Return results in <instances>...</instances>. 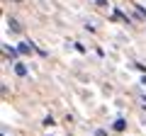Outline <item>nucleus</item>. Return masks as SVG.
Instances as JSON below:
<instances>
[{
    "mask_svg": "<svg viewBox=\"0 0 146 136\" xmlns=\"http://www.w3.org/2000/svg\"><path fill=\"white\" fill-rule=\"evenodd\" d=\"M7 24H10V29H12V32H22L20 22H17V20H12V17H10V20H7Z\"/></svg>",
    "mask_w": 146,
    "mask_h": 136,
    "instance_id": "obj_4",
    "label": "nucleus"
},
{
    "mask_svg": "<svg viewBox=\"0 0 146 136\" xmlns=\"http://www.w3.org/2000/svg\"><path fill=\"white\" fill-rule=\"evenodd\" d=\"M112 126H115V131H124L127 129V121L124 119H115V124H112Z\"/></svg>",
    "mask_w": 146,
    "mask_h": 136,
    "instance_id": "obj_3",
    "label": "nucleus"
},
{
    "mask_svg": "<svg viewBox=\"0 0 146 136\" xmlns=\"http://www.w3.org/2000/svg\"><path fill=\"white\" fill-rule=\"evenodd\" d=\"M95 136H107V134H105V131L100 129V131H95Z\"/></svg>",
    "mask_w": 146,
    "mask_h": 136,
    "instance_id": "obj_6",
    "label": "nucleus"
},
{
    "mask_svg": "<svg viewBox=\"0 0 146 136\" xmlns=\"http://www.w3.org/2000/svg\"><path fill=\"white\" fill-rule=\"evenodd\" d=\"M17 49H20V53H32V51H34V46H32V44H27V42H22Z\"/></svg>",
    "mask_w": 146,
    "mask_h": 136,
    "instance_id": "obj_2",
    "label": "nucleus"
},
{
    "mask_svg": "<svg viewBox=\"0 0 146 136\" xmlns=\"http://www.w3.org/2000/svg\"><path fill=\"white\" fill-rule=\"evenodd\" d=\"M15 73L17 75H27V68L22 66V63H15Z\"/></svg>",
    "mask_w": 146,
    "mask_h": 136,
    "instance_id": "obj_5",
    "label": "nucleus"
},
{
    "mask_svg": "<svg viewBox=\"0 0 146 136\" xmlns=\"http://www.w3.org/2000/svg\"><path fill=\"white\" fill-rule=\"evenodd\" d=\"M3 53H5L7 58H12V61H15V58H17V53H20V49H10L7 44H3Z\"/></svg>",
    "mask_w": 146,
    "mask_h": 136,
    "instance_id": "obj_1",
    "label": "nucleus"
},
{
    "mask_svg": "<svg viewBox=\"0 0 146 136\" xmlns=\"http://www.w3.org/2000/svg\"><path fill=\"white\" fill-rule=\"evenodd\" d=\"M15 3H20V0H15Z\"/></svg>",
    "mask_w": 146,
    "mask_h": 136,
    "instance_id": "obj_7",
    "label": "nucleus"
}]
</instances>
